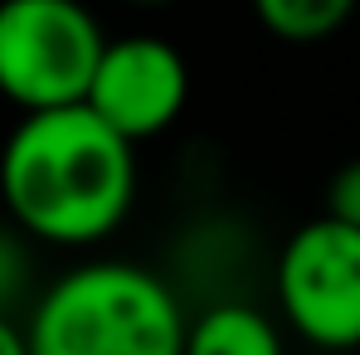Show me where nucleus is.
Wrapping results in <instances>:
<instances>
[{"label": "nucleus", "instance_id": "obj_1", "mask_svg": "<svg viewBox=\"0 0 360 355\" xmlns=\"http://www.w3.org/2000/svg\"><path fill=\"white\" fill-rule=\"evenodd\" d=\"M0 205L25 238L54 248L103 243L136 205V141L88 103L25 112L0 146Z\"/></svg>", "mask_w": 360, "mask_h": 355}, {"label": "nucleus", "instance_id": "obj_2", "mask_svg": "<svg viewBox=\"0 0 360 355\" xmlns=\"http://www.w3.org/2000/svg\"><path fill=\"white\" fill-rule=\"evenodd\" d=\"M185 331L171 283L122 258L59 273L25 321L30 355H185Z\"/></svg>", "mask_w": 360, "mask_h": 355}, {"label": "nucleus", "instance_id": "obj_3", "mask_svg": "<svg viewBox=\"0 0 360 355\" xmlns=\"http://www.w3.org/2000/svg\"><path fill=\"white\" fill-rule=\"evenodd\" d=\"M108 34L83 0H0V98L20 112L83 103Z\"/></svg>", "mask_w": 360, "mask_h": 355}, {"label": "nucleus", "instance_id": "obj_4", "mask_svg": "<svg viewBox=\"0 0 360 355\" xmlns=\"http://www.w3.org/2000/svg\"><path fill=\"white\" fill-rule=\"evenodd\" d=\"M278 311L316 351L360 346V229L307 219L278 248Z\"/></svg>", "mask_w": 360, "mask_h": 355}, {"label": "nucleus", "instance_id": "obj_5", "mask_svg": "<svg viewBox=\"0 0 360 355\" xmlns=\"http://www.w3.org/2000/svg\"><path fill=\"white\" fill-rule=\"evenodd\" d=\"M185 98H190V68L176 44L161 34H122L108 39L83 103L112 131L141 146L176 127Z\"/></svg>", "mask_w": 360, "mask_h": 355}, {"label": "nucleus", "instance_id": "obj_6", "mask_svg": "<svg viewBox=\"0 0 360 355\" xmlns=\"http://www.w3.org/2000/svg\"><path fill=\"white\" fill-rule=\"evenodd\" d=\"M185 355H288V351H283V331L268 311H258L248 302H214L190 321Z\"/></svg>", "mask_w": 360, "mask_h": 355}, {"label": "nucleus", "instance_id": "obj_7", "mask_svg": "<svg viewBox=\"0 0 360 355\" xmlns=\"http://www.w3.org/2000/svg\"><path fill=\"white\" fill-rule=\"evenodd\" d=\"M360 0H253V20L283 44H321L346 30Z\"/></svg>", "mask_w": 360, "mask_h": 355}, {"label": "nucleus", "instance_id": "obj_8", "mask_svg": "<svg viewBox=\"0 0 360 355\" xmlns=\"http://www.w3.org/2000/svg\"><path fill=\"white\" fill-rule=\"evenodd\" d=\"M326 214L360 229V156L346 161V166L331 176V185H326Z\"/></svg>", "mask_w": 360, "mask_h": 355}, {"label": "nucleus", "instance_id": "obj_9", "mask_svg": "<svg viewBox=\"0 0 360 355\" xmlns=\"http://www.w3.org/2000/svg\"><path fill=\"white\" fill-rule=\"evenodd\" d=\"M25 273H30V263H25V253H20V238L0 234V297H10L20 283H25Z\"/></svg>", "mask_w": 360, "mask_h": 355}, {"label": "nucleus", "instance_id": "obj_10", "mask_svg": "<svg viewBox=\"0 0 360 355\" xmlns=\"http://www.w3.org/2000/svg\"><path fill=\"white\" fill-rule=\"evenodd\" d=\"M0 355H30V341H25V326H15L5 311H0Z\"/></svg>", "mask_w": 360, "mask_h": 355}, {"label": "nucleus", "instance_id": "obj_11", "mask_svg": "<svg viewBox=\"0 0 360 355\" xmlns=\"http://www.w3.org/2000/svg\"><path fill=\"white\" fill-rule=\"evenodd\" d=\"M117 5H136V10H161V5H180V0H117Z\"/></svg>", "mask_w": 360, "mask_h": 355}]
</instances>
